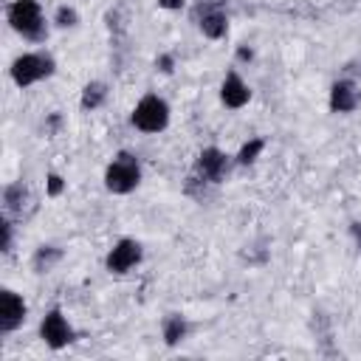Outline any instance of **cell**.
Listing matches in <instances>:
<instances>
[{
  "instance_id": "6da1fadb",
  "label": "cell",
  "mask_w": 361,
  "mask_h": 361,
  "mask_svg": "<svg viewBox=\"0 0 361 361\" xmlns=\"http://www.w3.org/2000/svg\"><path fill=\"white\" fill-rule=\"evenodd\" d=\"M6 17H8L11 28H14L17 34H23L25 39L39 42V39H45V34H48V31H45V20H42V8H39L37 0H14V3L8 6Z\"/></svg>"
},
{
  "instance_id": "7a4b0ae2",
  "label": "cell",
  "mask_w": 361,
  "mask_h": 361,
  "mask_svg": "<svg viewBox=\"0 0 361 361\" xmlns=\"http://www.w3.org/2000/svg\"><path fill=\"white\" fill-rule=\"evenodd\" d=\"M138 180H141V166H138L135 155H130V152H118L113 158V164L104 169V186L116 195L133 192L138 186Z\"/></svg>"
},
{
  "instance_id": "3957f363",
  "label": "cell",
  "mask_w": 361,
  "mask_h": 361,
  "mask_svg": "<svg viewBox=\"0 0 361 361\" xmlns=\"http://www.w3.org/2000/svg\"><path fill=\"white\" fill-rule=\"evenodd\" d=\"M130 118H133V127L141 133H161L169 124V104L161 96L149 93L135 104Z\"/></svg>"
},
{
  "instance_id": "277c9868",
  "label": "cell",
  "mask_w": 361,
  "mask_h": 361,
  "mask_svg": "<svg viewBox=\"0 0 361 361\" xmlns=\"http://www.w3.org/2000/svg\"><path fill=\"white\" fill-rule=\"evenodd\" d=\"M51 73H54V59L48 54H23L11 62V79L20 87H28Z\"/></svg>"
},
{
  "instance_id": "5b68a950",
  "label": "cell",
  "mask_w": 361,
  "mask_h": 361,
  "mask_svg": "<svg viewBox=\"0 0 361 361\" xmlns=\"http://www.w3.org/2000/svg\"><path fill=\"white\" fill-rule=\"evenodd\" d=\"M138 262H141V243H138V240H130V237L118 240V243L110 248L107 259H104V265H107L110 274H127V271L135 268Z\"/></svg>"
},
{
  "instance_id": "8992f818",
  "label": "cell",
  "mask_w": 361,
  "mask_h": 361,
  "mask_svg": "<svg viewBox=\"0 0 361 361\" xmlns=\"http://www.w3.org/2000/svg\"><path fill=\"white\" fill-rule=\"evenodd\" d=\"M195 20H197V28L203 31V37H209V39H220V37H226L228 20H226V14L220 11V6H217L214 0H203V3H197V8H195Z\"/></svg>"
},
{
  "instance_id": "52a82bcc",
  "label": "cell",
  "mask_w": 361,
  "mask_h": 361,
  "mask_svg": "<svg viewBox=\"0 0 361 361\" xmlns=\"http://www.w3.org/2000/svg\"><path fill=\"white\" fill-rule=\"evenodd\" d=\"M39 336H42V341H45L51 350H62L65 344L73 341V330H71L68 319H65L59 310H48V313H45V319H42V324H39Z\"/></svg>"
},
{
  "instance_id": "ba28073f",
  "label": "cell",
  "mask_w": 361,
  "mask_h": 361,
  "mask_svg": "<svg viewBox=\"0 0 361 361\" xmlns=\"http://www.w3.org/2000/svg\"><path fill=\"white\" fill-rule=\"evenodd\" d=\"M25 322V302L14 290H0V333H14Z\"/></svg>"
},
{
  "instance_id": "9c48e42d",
  "label": "cell",
  "mask_w": 361,
  "mask_h": 361,
  "mask_svg": "<svg viewBox=\"0 0 361 361\" xmlns=\"http://www.w3.org/2000/svg\"><path fill=\"white\" fill-rule=\"evenodd\" d=\"M195 175L206 183H220L226 175V155L217 147H206L195 161Z\"/></svg>"
},
{
  "instance_id": "30bf717a",
  "label": "cell",
  "mask_w": 361,
  "mask_h": 361,
  "mask_svg": "<svg viewBox=\"0 0 361 361\" xmlns=\"http://www.w3.org/2000/svg\"><path fill=\"white\" fill-rule=\"evenodd\" d=\"M248 99H251L248 85H245L234 71L226 73V79H223V85H220V102H223L226 107H231V110H240V107L248 104Z\"/></svg>"
},
{
  "instance_id": "8fae6325",
  "label": "cell",
  "mask_w": 361,
  "mask_h": 361,
  "mask_svg": "<svg viewBox=\"0 0 361 361\" xmlns=\"http://www.w3.org/2000/svg\"><path fill=\"white\" fill-rule=\"evenodd\" d=\"M358 102H361V96H358V90H355L353 82L341 79V82H336L330 87V110L333 113H350V110L358 107Z\"/></svg>"
},
{
  "instance_id": "7c38bea8",
  "label": "cell",
  "mask_w": 361,
  "mask_h": 361,
  "mask_svg": "<svg viewBox=\"0 0 361 361\" xmlns=\"http://www.w3.org/2000/svg\"><path fill=\"white\" fill-rule=\"evenodd\" d=\"M107 99V85L104 82H87L85 90H82V99H79V107L82 110H99Z\"/></svg>"
},
{
  "instance_id": "4fadbf2b",
  "label": "cell",
  "mask_w": 361,
  "mask_h": 361,
  "mask_svg": "<svg viewBox=\"0 0 361 361\" xmlns=\"http://www.w3.org/2000/svg\"><path fill=\"white\" fill-rule=\"evenodd\" d=\"M28 203V189L23 183H11L6 186L3 192V206H6V214H23V206Z\"/></svg>"
},
{
  "instance_id": "5bb4252c",
  "label": "cell",
  "mask_w": 361,
  "mask_h": 361,
  "mask_svg": "<svg viewBox=\"0 0 361 361\" xmlns=\"http://www.w3.org/2000/svg\"><path fill=\"white\" fill-rule=\"evenodd\" d=\"M59 259H62V251L56 245H39L37 254H34V259H31V265H34L37 274H48Z\"/></svg>"
},
{
  "instance_id": "9a60e30c",
  "label": "cell",
  "mask_w": 361,
  "mask_h": 361,
  "mask_svg": "<svg viewBox=\"0 0 361 361\" xmlns=\"http://www.w3.org/2000/svg\"><path fill=\"white\" fill-rule=\"evenodd\" d=\"M183 336H186V319H183L180 313H169V316L164 319V341H166L169 347H175V344L183 341Z\"/></svg>"
},
{
  "instance_id": "2e32d148",
  "label": "cell",
  "mask_w": 361,
  "mask_h": 361,
  "mask_svg": "<svg viewBox=\"0 0 361 361\" xmlns=\"http://www.w3.org/2000/svg\"><path fill=\"white\" fill-rule=\"evenodd\" d=\"M265 149V141L262 138H251V141H245L243 147H240V152H237V164H254L257 161V155Z\"/></svg>"
},
{
  "instance_id": "e0dca14e",
  "label": "cell",
  "mask_w": 361,
  "mask_h": 361,
  "mask_svg": "<svg viewBox=\"0 0 361 361\" xmlns=\"http://www.w3.org/2000/svg\"><path fill=\"white\" fill-rule=\"evenodd\" d=\"M54 23H56L59 28H73V25L79 23V14H76V8H71V6H59Z\"/></svg>"
},
{
  "instance_id": "ac0fdd59",
  "label": "cell",
  "mask_w": 361,
  "mask_h": 361,
  "mask_svg": "<svg viewBox=\"0 0 361 361\" xmlns=\"http://www.w3.org/2000/svg\"><path fill=\"white\" fill-rule=\"evenodd\" d=\"M62 189H65V180H62V175L51 172V175H48V183H45V192H48L51 197H59V195H62Z\"/></svg>"
},
{
  "instance_id": "d6986e66",
  "label": "cell",
  "mask_w": 361,
  "mask_h": 361,
  "mask_svg": "<svg viewBox=\"0 0 361 361\" xmlns=\"http://www.w3.org/2000/svg\"><path fill=\"white\" fill-rule=\"evenodd\" d=\"M3 251H11V223H8V217L3 220Z\"/></svg>"
},
{
  "instance_id": "ffe728a7",
  "label": "cell",
  "mask_w": 361,
  "mask_h": 361,
  "mask_svg": "<svg viewBox=\"0 0 361 361\" xmlns=\"http://www.w3.org/2000/svg\"><path fill=\"white\" fill-rule=\"evenodd\" d=\"M172 65H175V59H172L169 54H164V56H158V68H161L164 73H172Z\"/></svg>"
},
{
  "instance_id": "44dd1931",
  "label": "cell",
  "mask_w": 361,
  "mask_h": 361,
  "mask_svg": "<svg viewBox=\"0 0 361 361\" xmlns=\"http://www.w3.org/2000/svg\"><path fill=\"white\" fill-rule=\"evenodd\" d=\"M158 6H161V8H166V11H175V8H180V6H183V0H158Z\"/></svg>"
},
{
  "instance_id": "7402d4cb",
  "label": "cell",
  "mask_w": 361,
  "mask_h": 361,
  "mask_svg": "<svg viewBox=\"0 0 361 361\" xmlns=\"http://www.w3.org/2000/svg\"><path fill=\"white\" fill-rule=\"evenodd\" d=\"M237 59H243V62H251V59H254V51L243 45V48H237Z\"/></svg>"
},
{
  "instance_id": "603a6c76",
  "label": "cell",
  "mask_w": 361,
  "mask_h": 361,
  "mask_svg": "<svg viewBox=\"0 0 361 361\" xmlns=\"http://www.w3.org/2000/svg\"><path fill=\"white\" fill-rule=\"evenodd\" d=\"M355 231H358V245H361V228H355Z\"/></svg>"
}]
</instances>
